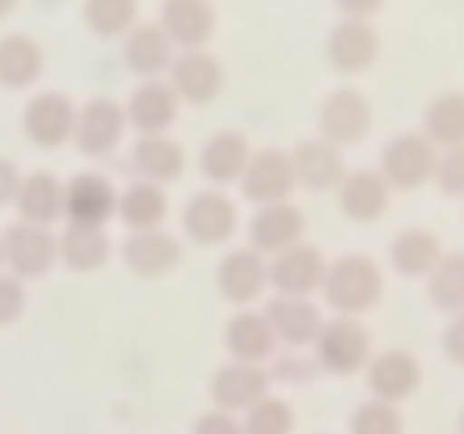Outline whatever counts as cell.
Here are the masks:
<instances>
[{"instance_id": "8992f818", "label": "cell", "mask_w": 464, "mask_h": 434, "mask_svg": "<svg viewBox=\"0 0 464 434\" xmlns=\"http://www.w3.org/2000/svg\"><path fill=\"white\" fill-rule=\"evenodd\" d=\"M317 127H321V140H330L334 148H354L372 131V101L351 85L334 89V93L321 101Z\"/></svg>"}, {"instance_id": "277c9868", "label": "cell", "mask_w": 464, "mask_h": 434, "mask_svg": "<svg viewBox=\"0 0 464 434\" xmlns=\"http://www.w3.org/2000/svg\"><path fill=\"white\" fill-rule=\"evenodd\" d=\"M0 249H5V270L13 278H43L51 265L60 262V241L51 228H38V224H9L0 232Z\"/></svg>"}, {"instance_id": "7bdbcfd3", "label": "cell", "mask_w": 464, "mask_h": 434, "mask_svg": "<svg viewBox=\"0 0 464 434\" xmlns=\"http://www.w3.org/2000/svg\"><path fill=\"white\" fill-rule=\"evenodd\" d=\"M343 17H354V22H372L380 9H384V0H334Z\"/></svg>"}, {"instance_id": "e575fe53", "label": "cell", "mask_w": 464, "mask_h": 434, "mask_svg": "<svg viewBox=\"0 0 464 434\" xmlns=\"http://www.w3.org/2000/svg\"><path fill=\"white\" fill-rule=\"evenodd\" d=\"M427 295L440 313H464V254H443L440 265L427 275Z\"/></svg>"}, {"instance_id": "52a82bcc", "label": "cell", "mask_w": 464, "mask_h": 434, "mask_svg": "<svg viewBox=\"0 0 464 434\" xmlns=\"http://www.w3.org/2000/svg\"><path fill=\"white\" fill-rule=\"evenodd\" d=\"M241 190L249 203L270 207V203H292L295 190V169H292V152H279V148H262V152H249L241 173Z\"/></svg>"}, {"instance_id": "7402d4cb", "label": "cell", "mask_w": 464, "mask_h": 434, "mask_svg": "<svg viewBox=\"0 0 464 434\" xmlns=\"http://www.w3.org/2000/svg\"><path fill=\"white\" fill-rule=\"evenodd\" d=\"M173 55H178V47L165 38V30L157 22H140L131 34L122 38V63L140 81H160V76L169 72Z\"/></svg>"}, {"instance_id": "4316f807", "label": "cell", "mask_w": 464, "mask_h": 434, "mask_svg": "<svg viewBox=\"0 0 464 434\" xmlns=\"http://www.w3.org/2000/svg\"><path fill=\"white\" fill-rule=\"evenodd\" d=\"M224 346H228V359L232 362H262L279 350V342H275V333H270L266 325V316L262 313H237L228 321V329H224Z\"/></svg>"}, {"instance_id": "d6a6232c", "label": "cell", "mask_w": 464, "mask_h": 434, "mask_svg": "<svg viewBox=\"0 0 464 434\" xmlns=\"http://www.w3.org/2000/svg\"><path fill=\"white\" fill-rule=\"evenodd\" d=\"M435 148H460L464 144V93L452 89V93H440L427 106V127H422Z\"/></svg>"}, {"instance_id": "4fadbf2b", "label": "cell", "mask_w": 464, "mask_h": 434, "mask_svg": "<svg viewBox=\"0 0 464 434\" xmlns=\"http://www.w3.org/2000/svg\"><path fill=\"white\" fill-rule=\"evenodd\" d=\"M262 316H266L275 342L287 350H308L317 342L321 325H325V316H321L317 304L300 300V295H275V300L262 308Z\"/></svg>"}, {"instance_id": "9a60e30c", "label": "cell", "mask_w": 464, "mask_h": 434, "mask_svg": "<svg viewBox=\"0 0 464 434\" xmlns=\"http://www.w3.org/2000/svg\"><path fill=\"white\" fill-rule=\"evenodd\" d=\"M262 397H270V371L257 362H224L220 371L211 375V400L216 410L237 413L254 410Z\"/></svg>"}, {"instance_id": "d4e9b609", "label": "cell", "mask_w": 464, "mask_h": 434, "mask_svg": "<svg viewBox=\"0 0 464 434\" xmlns=\"http://www.w3.org/2000/svg\"><path fill=\"white\" fill-rule=\"evenodd\" d=\"M13 207H17V219L38 224V228H51L55 219H63V181L47 169L22 173V186H17Z\"/></svg>"}, {"instance_id": "f35d334b", "label": "cell", "mask_w": 464, "mask_h": 434, "mask_svg": "<svg viewBox=\"0 0 464 434\" xmlns=\"http://www.w3.org/2000/svg\"><path fill=\"white\" fill-rule=\"evenodd\" d=\"M292 380V384H300V380H308V375H317V359H308L304 350H283L279 359H275V371H270V380Z\"/></svg>"}, {"instance_id": "b9f144b4", "label": "cell", "mask_w": 464, "mask_h": 434, "mask_svg": "<svg viewBox=\"0 0 464 434\" xmlns=\"http://www.w3.org/2000/svg\"><path fill=\"white\" fill-rule=\"evenodd\" d=\"M443 354L464 367V313H456L448 321V329H443Z\"/></svg>"}, {"instance_id": "7a4b0ae2", "label": "cell", "mask_w": 464, "mask_h": 434, "mask_svg": "<svg viewBox=\"0 0 464 434\" xmlns=\"http://www.w3.org/2000/svg\"><path fill=\"white\" fill-rule=\"evenodd\" d=\"M435 165H440V148L422 131H401L384 144L376 173L389 181V190H418L435 181Z\"/></svg>"}, {"instance_id": "2e32d148", "label": "cell", "mask_w": 464, "mask_h": 434, "mask_svg": "<svg viewBox=\"0 0 464 434\" xmlns=\"http://www.w3.org/2000/svg\"><path fill=\"white\" fill-rule=\"evenodd\" d=\"M157 25L178 51H198L216 34V9L211 0H160Z\"/></svg>"}, {"instance_id": "3957f363", "label": "cell", "mask_w": 464, "mask_h": 434, "mask_svg": "<svg viewBox=\"0 0 464 434\" xmlns=\"http://www.w3.org/2000/svg\"><path fill=\"white\" fill-rule=\"evenodd\" d=\"M313 346H317V367L330 375H354L372 359V333L359 325V316H330Z\"/></svg>"}, {"instance_id": "30bf717a", "label": "cell", "mask_w": 464, "mask_h": 434, "mask_svg": "<svg viewBox=\"0 0 464 434\" xmlns=\"http://www.w3.org/2000/svg\"><path fill=\"white\" fill-rule=\"evenodd\" d=\"M270 262V287L275 295H300V300H313V291H321V278H325V254L317 245H292L283 254L266 257Z\"/></svg>"}, {"instance_id": "ab89813d", "label": "cell", "mask_w": 464, "mask_h": 434, "mask_svg": "<svg viewBox=\"0 0 464 434\" xmlns=\"http://www.w3.org/2000/svg\"><path fill=\"white\" fill-rule=\"evenodd\" d=\"M25 313V283L13 275H0V325H13Z\"/></svg>"}, {"instance_id": "e0dca14e", "label": "cell", "mask_w": 464, "mask_h": 434, "mask_svg": "<svg viewBox=\"0 0 464 434\" xmlns=\"http://www.w3.org/2000/svg\"><path fill=\"white\" fill-rule=\"evenodd\" d=\"M300 241H304V211L295 203L257 207L249 219V249H257L262 257H275Z\"/></svg>"}, {"instance_id": "60d3db41", "label": "cell", "mask_w": 464, "mask_h": 434, "mask_svg": "<svg viewBox=\"0 0 464 434\" xmlns=\"http://www.w3.org/2000/svg\"><path fill=\"white\" fill-rule=\"evenodd\" d=\"M195 434H245V430H241V418H237V413L211 410L195 422Z\"/></svg>"}, {"instance_id": "44dd1931", "label": "cell", "mask_w": 464, "mask_h": 434, "mask_svg": "<svg viewBox=\"0 0 464 434\" xmlns=\"http://www.w3.org/2000/svg\"><path fill=\"white\" fill-rule=\"evenodd\" d=\"M216 283H220V295L232 304H254L262 291L270 287V262L257 249L241 245V249H232L224 254L220 270H216Z\"/></svg>"}, {"instance_id": "6da1fadb", "label": "cell", "mask_w": 464, "mask_h": 434, "mask_svg": "<svg viewBox=\"0 0 464 434\" xmlns=\"http://www.w3.org/2000/svg\"><path fill=\"white\" fill-rule=\"evenodd\" d=\"M321 295L334 308V316H363L384 295V275L367 254H343L325 265Z\"/></svg>"}, {"instance_id": "ffe728a7", "label": "cell", "mask_w": 464, "mask_h": 434, "mask_svg": "<svg viewBox=\"0 0 464 434\" xmlns=\"http://www.w3.org/2000/svg\"><path fill=\"white\" fill-rule=\"evenodd\" d=\"M122 110H127V127H135L140 135H169L182 101L169 89V81H140Z\"/></svg>"}, {"instance_id": "bcb514c9", "label": "cell", "mask_w": 464, "mask_h": 434, "mask_svg": "<svg viewBox=\"0 0 464 434\" xmlns=\"http://www.w3.org/2000/svg\"><path fill=\"white\" fill-rule=\"evenodd\" d=\"M0 275H5V249H0Z\"/></svg>"}, {"instance_id": "9c48e42d", "label": "cell", "mask_w": 464, "mask_h": 434, "mask_svg": "<svg viewBox=\"0 0 464 434\" xmlns=\"http://www.w3.org/2000/svg\"><path fill=\"white\" fill-rule=\"evenodd\" d=\"M169 89L178 93V101L186 106H208L211 97H220L224 89V63L211 55L208 47L198 51H178L169 63V72H165Z\"/></svg>"}, {"instance_id": "1f68e13d", "label": "cell", "mask_w": 464, "mask_h": 434, "mask_svg": "<svg viewBox=\"0 0 464 434\" xmlns=\"http://www.w3.org/2000/svg\"><path fill=\"white\" fill-rule=\"evenodd\" d=\"M440 257H443L440 236L427 228H405L389 249V262L401 278H427L440 265Z\"/></svg>"}, {"instance_id": "7dc6e473", "label": "cell", "mask_w": 464, "mask_h": 434, "mask_svg": "<svg viewBox=\"0 0 464 434\" xmlns=\"http://www.w3.org/2000/svg\"><path fill=\"white\" fill-rule=\"evenodd\" d=\"M43 5H60V0H43Z\"/></svg>"}, {"instance_id": "484cf974", "label": "cell", "mask_w": 464, "mask_h": 434, "mask_svg": "<svg viewBox=\"0 0 464 434\" xmlns=\"http://www.w3.org/2000/svg\"><path fill=\"white\" fill-rule=\"evenodd\" d=\"M389 181L380 178L376 169H351L338 186V207L343 216L354 219V224H372L389 211Z\"/></svg>"}, {"instance_id": "836d02e7", "label": "cell", "mask_w": 464, "mask_h": 434, "mask_svg": "<svg viewBox=\"0 0 464 434\" xmlns=\"http://www.w3.org/2000/svg\"><path fill=\"white\" fill-rule=\"evenodd\" d=\"M81 9L98 38H127L140 25V0H85Z\"/></svg>"}, {"instance_id": "83f0119b", "label": "cell", "mask_w": 464, "mask_h": 434, "mask_svg": "<svg viewBox=\"0 0 464 434\" xmlns=\"http://www.w3.org/2000/svg\"><path fill=\"white\" fill-rule=\"evenodd\" d=\"M245 160H249V144H245V135L237 131H220L211 135L203 152H198V173L208 178V186H228V181H241L245 173Z\"/></svg>"}, {"instance_id": "f546056e", "label": "cell", "mask_w": 464, "mask_h": 434, "mask_svg": "<svg viewBox=\"0 0 464 434\" xmlns=\"http://www.w3.org/2000/svg\"><path fill=\"white\" fill-rule=\"evenodd\" d=\"M60 241V262L76 275H93L106 265L111 257V236L106 228H85V224H68V228L55 236Z\"/></svg>"}, {"instance_id": "8fae6325", "label": "cell", "mask_w": 464, "mask_h": 434, "mask_svg": "<svg viewBox=\"0 0 464 434\" xmlns=\"http://www.w3.org/2000/svg\"><path fill=\"white\" fill-rule=\"evenodd\" d=\"M119 211V190L102 173H76L63 181V219L85 224V228H106Z\"/></svg>"}, {"instance_id": "603a6c76", "label": "cell", "mask_w": 464, "mask_h": 434, "mask_svg": "<svg viewBox=\"0 0 464 434\" xmlns=\"http://www.w3.org/2000/svg\"><path fill=\"white\" fill-rule=\"evenodd\" d=\"M122 262H127V270H131L135 278H160L182 262V245L165 228L131 232V236L122 241Z\"/></svg>"}, {"instance_id": "74e56055", "label": "cell", "mask_w": 464, "mask_h": 434, "mask_svg": "<svg viewBox=\"0 0 464 434\" xmlns=\"http://www.w3.org/2000/svg\"><path fill=\"white\" fill-rule=\"evenodd\" d=\"M435 181H440L443 194H456V198H464V144L460 148H443V152H440Z\"/></svg>"}, {"instance_id": "cb8c5ba5", "label": "cell", "mask_w": 464, "mask_h": 434, "mask_svg": "<svg viewBox=\"0 0 464 434\" xmlns=\"http://www.w3.org/2000/svg\"><path fill=\"white\" fill-rule=\"evenodd\" d=\"M131 173L135 181H152V186H169L186 173V152L169 135H140L131 148Z\"/></svg>"}, {"instance_id": "f1b7e54d", "label": "cell", "mask_w": 464, "mask_h": 434, "mask_svg": "<svg viewBox=\"0 0 464 434\" xmlns=\"http://www.w3.org/2000/svg\"><path fill=\"white\" fill-rule=\"evenodd\" d=\"M47 68V55L30 34L0 38V89H30Z\"/></svg>"}, {"instance_id": "f6af8a7d", "label": "cell", "mask_w": 464, "mask_h": 434, "mask_svg": "<svg viewBox=\"0 0 464 434\" xmlns=\"http://www.w3.org/2000/svg\"><path fill=\"white\" fill-rule=\"evenodd\" d=\"M17 5H22V0H0V17H9V13L17 9Z\"/></svg>"}, {"instance_id": "5bb4252c", "label": "cell", "mask_w": 464, "mask_h": 434, "mask_svg": "<svg viewBox=\"0 0 464 434\" xmlns=\"http://www.w3.org/2000/svg\"><path fill=\"white\" fill-rule=\"evenodd\" d=\"M325 60H330L334 72H343V76L367 72V68L380 60L376 25H372V22H354V17H343V22L330 30V38H325Z\"/></svg>"}, {"instance_id": "d590c367", "label": "cell", "mask_w": 464, "mask_h": 434, "mask_svg": "<svg viewBox=\"0 0 464 434\" xmlns=\"http://www.w3.org/2000/svg\"><path fill=\"white\" fill-rule=\"evenodd\" d=\"M241 430L245 434H292L295 430V410L283 397H262L254 410H245Z\"/></svg>"}, {"instance_id": "ba28073f", "label": "cell", "mask_w": 464, "mask_h": 434, "mask_svg": "<svg viewBox=\"0 0 464 434\" xmlns=\"http://www.w3.org/2000/svg\"><path fill=\"white\" fill-rule=\"evenodd\" d=\"M127 135V110L111 97H89L85 106L76 110V131H72V144L85 152V157H111L114 148L122 144Z\"/></svg>"}, {"instance_id": "8d00e7d4", "label": "cell", "mask_w": 464, "mask_h": 434, "mask_svg": "<svg viewBox=\"0 0 464 434\" xmlns=\"http://www.w3.org/2000/svg\"><path fill=\"white\" fill-rule=\"evenodd\" d=\"M401 430H405L401 413H397V405H389V400L372 397L351 413V434H401Z\"/></svg>"}, {"instance_id": "ee69618b", "label": "cell", "mask_w": 464, "mask_h": 434, "mask_svg": "<svg viewBox=\"0 0 464 434\" xmlns=\"http://www.w3.org/2000/svg\"><path fill=\"white\" fill-rule=\"evenodd\" d=\"M17 186H22V169L9 157H0V207L17 198Z\"/></svg>"}, {"instance_id": "5b68a950", "label": "cell", "mask_w": 464, "mask_h": 434, "mask_svg": "<svg viewBox=\"0 0 464 434\" xmlns=\"http://www.w3.org/2000/svg\"><path fill=\"white\" fill-rule=\"evenodd\" d=\"M22 131H25V140L38 148L68 144L76 131V101L68 93H60V89L34 93L22 110Z\"/></svg>"}, {"instance_id": "4dcf8cb0", "label": "cell", "mask_w": 464, "mask_h": 434, "mask_svg": "<svg viewBox=\"0 0 464 434\" xmlns=\"http://www.w3.org/2000/svg\"><path fill=\"white\" fill-rule=\"evenodd\" d=\"M114 216H119L131 232L160 228V224H165V216H169L165 186H152V181H131V186L119 194V211H114Z\"/></svg>"}, {"instance_id": "7c38bea8", "label": "cell", "mask_w": 464, "mask_h": 434, "mask_svg": "<svg viewBox=\"0 0 464 434\" xmlns=\"http://www.w3.org/2000/svg\"><path fill=\"white\" fill-rule=\"evenodd\" d=\"M182 232L195 245H224L237 232V207L224 190H198L190 203L182 207Z\"/></svg>"}, {"instance_id": "c3c4849f", "label": "cell", "mask_w": 464, "mask_h": 434, "mask_svg": "<svg viewBox=\"0 0 464 434\" xmlns=\"http://www.w3.org/2000/svg\"><path fill=\"white\" fill-rule=\"evenodd\" d=\"M460 426H464V418H460Z\"/></svg>"}, {"instance_id": "d6986e66", "label": "cell", "mask_w": 464, "mask_h": 434, "mask_svg": "<svg viewBox=\"0 0 464 434\" xmlns=\"http://www.w3.org/2000/svg\"><path fill=\"white\" fill-rule=\"evenodd\" d=\"M363 371H367L372 397L389 400V405L405 400L410 392H418V384H422V367H418V359L410 350H380V354L367 359Z\"/></svg>"}, {"instance_id": "ac0fdd59", "label": "cell", "mask_w": 464, "mask_h": 434, "mask_svg": "<svg viewBox=\"0 0 464 434\" xmlns=\"http://www.w3.org/2000/svg\"><path fill=\"white\" fill-rule=\"evenodd\" d=\"M292 169H295V186H304L313 194H325V190H338L346 178V160H343V148H334L330 140H300L292 148Z\"/></svg>"}]
</instances>
